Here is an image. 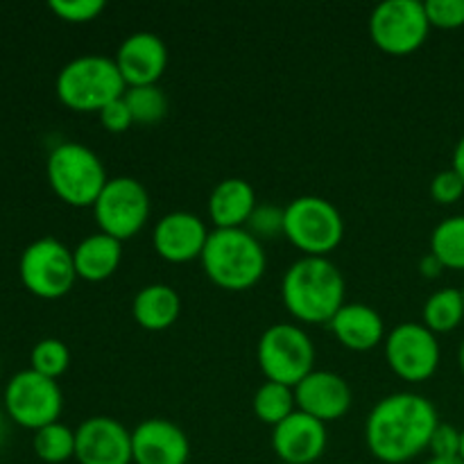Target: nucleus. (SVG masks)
I'll return each instance as SVG.
<instances>
[{"label":"nucleus","instance_id":"obj_4","mask_svg":"<svg viewBox=\"0 0 464 464\" xmlns=\"http://www.w3.org/2000/svg\"><path fill=\"white\" fill-rule=\"evenodd\" d=\"M54 91L72 111L100 113L109 102L125 95L127 84L113 59L104 54H80L59 71Z\"/></svg>","mask_w":464,"mask_h":464},{"label":"nucleus","instance_id":"obj_36","mask_svg":"<svg viewBox=\"0 0 464 464\" xmlns=\"http://www.w3.org/2000/svg\"><path fill=\"white\" fill-rule=\"evenodd\" d=\"M451 168L458 172V175H460V179L464 181V136H462L460 140H458L456 150H453Z\"/></svg>","mask_w":464,"mask_h":464},{"label":"nucleus","instance_id":"obj_17","mask_svg":"<svg viewBox=\"0 0 464 464\" xmlns=\"http://www.w3.org/2000/svg\"><path fill=\"white\" fill-rule=\"evenodd\" d=\"M118 71L127 86L157 84L168 66V48L154 32H134L116 50Z\"/></svg>","mask_w":464,"mask_h":464},{"label":"nucleus","instance_id":"obj_16","mask_svg":"<svg viewBox=\"0 0 464 464\" xmlns=\"http://www.w3.org/2000/svg\"><path fill=\"white\" fill-rule=\"evenodd\" d=\"M295 401L297 411L315 417L322 424L343 420L353 401L352 388L347 381L335 372L313 370L302 383L295 385Z\"/></svg>","mask_w":464,"mask_h":464},{"label":"nucleus","instance_id":"obj_18","mask_svg":"<svg viewBox=\"0 0 464 464\" xmlns=\"http://www.w3.org/2000/svg\"><path fill=\"white\" fill-rule=\"evenodd\" d=\"M272 449L281 462L313 464L326 449V424L302 411H295L272 429Z\"/></svg>","mask_w":464,"mask_h":464},{"label":"nucleus","instance_id":"obj_42","mask_svg":"<svg viewBox=\"0 0 464 464\" xmlns=\"http://www.w3.org/2000/svg\"><path fill=\"white\" fill-rule=\"evenodd\" d=\"M279 464H288V462H279Z\"/></svg>","mask_w":464,"mask_h":464},{"label":"nucleus","instance_id":"obj_28","mask_svg":"<svg viewBox=\"0 0 464 464\" xmlns=\"http://www.w3.org/2000/svg\"><path fill=\"white\" fill-rule=\"evenodd\" d=\"M30 370L57 381L63 372L71 367V352L66 344L57 338H44L34 344L30 353Z\"/></svg>","mask_w":464,"mask_h":464},{"label":"nucleus","instance_id":"obj_3","mask_svg":"<svg viewBox=\"0 0 464 464\" xmlns=\"http://www.w3.org/2000/svg\"><path fill=\"white\" fill-rule=\"evenodd\" d=\"M202 267L208 279L225 290H247L263 276L266 249L245 227L213 229L202 252Z\"/></svg>","mask_w":464,"mask_h":464},{"label":"nucleus","instance_id":"obj_30","mask_svg":"<svg viewBox=\"0 0 464 464\" xmlns=\"http://www.w3.org/2000/svg\"><path fill=\"white\" fill-rule=\"evenodd\" d=\"M48 7L68 23H89L104 12L102 0H50Z\"/></svg>","mask_w":464,"mask_h":464},{"label":"nucleus","instance_id":"obj_40","mask_svg":"<svg viewBox=\"0 0 464 464\" xmlns=\"http://www.w3.org/2000/svg\"><path fill=\"white\" fill-rule=\"evenodd\" d=\"M460 460L464 462V430H462V442H460Z\"/></svg>","mask_w":464,"mask_h":464},{"label":"nucleus","instance_id":"obj_31","mask_svg":"<svg viewBox=\"0 0 464 464\" xmlns=\"http://www.w3.org/2000/svg\"><path fill=\"white\" fill-rule=\"evenodd\" d=\"M429 23L442 30H456L464 25V0H426Z\"/></svg>","mask_w":464,"mask_h":464},{"label":"nucleus","instance_id":"obj_23","mask_svg":"<svg viewBox=\"0 0 464 464\" xmlns=\"http://www.w3.org/2000/svg\"><path fill=\"white\" fill-rule=\"evenodd\" d=\"M254 415L267 426H279L285 417L293 415L297 411V401H295V388L284 383H276V381H266L263 385H258V390L254 392L252 399Z\"/></svg>","mask_w":464,"mask_h":464},{"label":"nucleus","instance_id":"obj_35","mask_svg":"<svg viewBox=\"0 0 464 464\" xmlns=\"http://www.w3.org/2000/svg\"><path fill=\"white\" fill-rule=\"evenodd\" d=\"M442 270H447V267L442 266V261H440L433 252H429L420 261V272L426 276V279H438V276L442 275Z\"/></svg>","mask_w":464,"mask_h":464},{"label":"nucleus","instance_id":"obj_25","mask_svg":"<svg viewBox=\"0 0 464 464\" xmlns=\"http://www.w3.org/2000/svg\"><path fill=\"white\" fill-rule=\"evenodd\" d=\"M430 252L444 267L464 270V216H451L435 227L430 234Z\"/></svg>","mask_w":464,"mask_h":464},{"label":"nucleus","instance_id":"obj_5","mask_svg":"<svg viewBox=\"0 0 464 464\" xmlns=\"http://www.w3.org/2000/svg\"><path fill=\"white\" fill-rule=\"evenodd\" d=\"M45 172L54 195L77 208L93 207L109 181L102 159L75 140L57 145L50 152Z\"/></svg>","mask_w":464,"mask_h":464},{"label":"nucleus","instance_id":"obj_39","mask_svg":"<svg viewBox=\"0 0 464 464\" xmlns=\"http://www.w3.org/2000/svg\"><path fill=\"white\" fill-rule=\"evenodd\" d=\"M5 438V421H3V415H0V442H3Z\"/></svg>","mask_w":464,"mask_h":464},{"label":"nucleus","instance_id":"obj_22","mask_svg":"<svg viewBox=\"0 0 464 464\" xmlns=\"http://www.w3.org/2000/svg\"><path fill=\"white\" fill-rule=\"evenodd\" d=\"M72 258H75L77 279L104 281L121 266L122 243L113 236L98 231L80 240V245L72 249Z\"/></svg>","mask_w":464,"mask_h":464},{"label":"nucleus","instance_id":"obj_26","mask_svg":"<svg viewBox=\"0 0 464 464\" xmlns=\"http://www.w3.org/2000/svg\"><path fill=\"white\" fill-rule=\"evenodd\" d=\"M122 100L130 107L134 122H140V125H154V122L163 121L170 109L166 91L159 89V84L127 86Z\"/></svg>","mask_w":464,"mask_h":464},{"label":"nucleus","instance_id":"obj_9","mask_svg":"<svg viewBox=\"0 0 464 464\" xmlns=\"http://www.w3.org/2000/svg\"><path fill=\"white\" fill-rule=\"evenodd\" d=\"M150 211L152 202L148 188L134 177H111L93 204L100 231L113 236L121 243L143 229Z\"/></svg>","mask_w":464,"mask_h":464},{"label":"nucleus","instance_id":"obj_8","mask_svg":"<svg viewBox=\"0 0 464 464\" xmlns=\"http://www.w3.org/2000/svg\"><path fill=\"white\" fill-rule=\"evenodd\" d=\"M18 275H21L23 285L34 297L59 299L71 293L75 285V258L62 240L45 236L23 249Z\"/></svg>","mask_w":464,"mask_h":464},{"label":"nucleus","instance_id":"obj_38","mask_svg":"<svg viewBox=\"0 0 464 464\" xmlns=\"http://www.w3.org/2000/svg\"><path fill=\"white\" fill-rule=\"evenodd\" d=\"M458 361H460V370H462V374H464V340H462V344H460V353H458Z\"/></svg>","mask_w":464,"mask_h":464},{"label":"nucleus","instance_id":"obj_6","mask_svg":"<svg viewBox=\"0 0 464 464\" xmlns=\"http://www.w3.org/2000/svg\"><path fill=\"white\" fill-rule=\"evenodd\" d=\"M284 236L306 256H326L344 236V218L320 195H302L285 207Z\"/></svg>","mask_w":464,"mask_h":464},{"label":"nucleus","instance_id":"obj_29","mask_svg":"<svg viewBox=\"0 0 464 464\" xmlns=\"http://www.w3.org/2000/svg\"><path fill=\"white\" fill-rule=\"evenodd\" d=\"M284 227H285V208L275 207V204H256V208L249 216L247 225L245 229L258 238L263 240L267 238H276V236H284Z\"/></svg>","mask_w":464,"mask_h":464},{"label":"nucleus","instance_id":"obj_15","mask_svg":"<svg viewBox=\"0 0 464 464\" xmlns=\"http://www.w3.org/2000/svg\"><path fill=\"white\" fill-rule=\"evenodd\" d=\"M211 231L204 220L190 211H170L157 222L152 245L159 256L168 263H188L202 258Z\"/></svg>","mask_w":464,"mask_h":464},{"label":"nucleus","instance_id":"obj_13","mask_svg":"<svg viewBox=\"0 0 464 464\" xmlns=\"http://www.w3.org/2000/svg\"><path fill=\"white\" fill-rule=\"evenodd\" d=\"M75 460L80 464H131V430L113 417H89L75 429Z\"/></svg>","mask_w":464,"mask_h":464},{"label":"nucleus","instance_id":"obj_12","mask_svg":"<svg viewBox=\"0 0 464 464\" xmlns=\"http://www.w3.org/2000/svg\"><path fill=\"white\" fill-rule=\"evenodd\" d=\"M440 358L438 335L424 322H403L385 335V361L408 383L429 381L438 372Z\"/></svg>","mask_w":464,"mask_h":464},{"label":"nucleus","instance_id":"obj_19","mask_svg":"<svg viewBox=\"0 0 464 464\" xmlns=\"http://www.w3.org/2000/svg\"><path fill=\"white\" fill-rule=\"evenodd\" d=\"M331 334L352 352H372L385 338V322L367 304H344L329 322Z\"/></svg>","mask_w":464,"mask_h":464},{"label":"nucleus","instance_id":"obj_33","mask_svg":"<svg viewBox=\"0 0 464 464\" xmlns=\"http://www.w3.org/2000/svg\"><path fill=\"white\" fill-rule=\"evenodd\" d=\"M460 442L462 430L451 424H440L430 438L429 449L433 451V458H460Z\"/></svg>","mask_w":464,"mask_h":464},{"label":"nucleus","instance_id":"obj_37","mask_svg":"<svg viewBox=\"0 0 464 464\" xmlns=\"http://www.w3.org/2000/svg\"><path fill=\"white\" fill-rule=\"evenodd\" d=\"M426 464H464L460 458H430Z\"/></svg>","mask_w":464,"mask_h":464},{"label":"nucleus","instance_id":"obj_10","mask_svg":"<svg viewBox=\"0 0 464 464\" xmlns=\"http://www.w3.org/2000/svg\"><path fill=\"white\" fill-rule=\"evenodd\" d=\"M5 408L12 421L30 430L59 421L63 408L62 388L54 379L34 370H23L9 379L5 390Z\"/></svg>","mask_w":464,"mask_h":464},{"label":"nucleus","instance_id":"obj_20","mask_svg":"<svg viewBox=\"0 0 464 464\" xmlns=\"http://www.w3.org/2000/svg\"><path fill=\"white\" fill-rule=\"evenodd\" d=\"M254 208H256V193L252 184L240 177L222 179L208 195V218L216 229L245 227Z\"/></svg>","mask_w":464,"mask_h":464},{"label":"nucleus","instance_id":"obj_24","mask_svg":"<svg viewBox=\"0 0 464 464\" xmlns=\"http://www.w3.org/2000/svg\"><path fill=\"white\" fill-rule=\"evenodd\" d=\"M462 320H464L462 290L442 288L426 299L424 326H429L435 335L449 334V331L458 329Z\"/></svg>","mask_w":464,"mask_h":464},{"label":"nucleus","instance_id":"obj_2","mask_svg":"<svg viewBox=\"0 0 464 464\" xmlns=\"http://www.w3.org/2000/svg\"><path fill=\"white\" fill-rule=\"evenodd\" d=\"M344 290L343 272L326 256H302L281 279L285 308L306 324H329L344 306Z\"/></svg>","mask_w":464,"mask_h":464},{"label":"nucleus","instance_id":"obj_14","mask_svg":"<svg viewBox=\"0 0 464 464\" xmlns=\"http://www.w3.org/2000/svg\"><path fill=\"white\" fill-rule=\"evenodd\" d=\"M134 464H186L190 442L184 429L163 417H150L131 430Z\"/></svg>","mask_w":464,"mask_h":464},{"label":"nucleus","instance_id":"obj_11","mask_svg":"<svg viewBox=\"0 0 464 464\" xmlns=\"http://www.w3.org/2000/svg\"><path fill=\"white\" fill-rule=\"evenodd\" d=\"M430 30L426 7L420 0H383L370 14V36L383 53L411 54Z\"/></svg>","mask_w":464,"mask_h":464},{"label":"nucleus","instance_id":"obj_41","mask_svg":"<svg viewBox=\"0 0 464 464\" xmlns=\"http://www.w3.org/2000/svg\"><path fill=\"white\" fill-rule=\"evenodd\" d=\"M462 297H464V288H462Z\"/></svg>","mask_w":464,"mask_h":464},{"label":"nucleus","instance_id":"obj_1","mask_svg":"<svg viewBox=\"0 0 464 464\" xmlns=\"http://www.w3.org/2000/svg\"><path fill=\"white\" fill-rule=\"evenodd\" d=\"M440 426L438 411L415 392H394L381 399L365 421V442L372 456L385 464H403L426 451Z\"/></svg>","mask_w":464,"mask_h":464},{"label":"nucleus","instance_id":"obj_27","mask_svg":"<svg viewBox=\"0 0 464 464\" xmlns=\"http://www.w3.org/2000/svg\"><path fill=\"white\" fill-rule=\"evenodd\" d=\"M32 447L44 462L62 464L75 458V430L68 429L62 421H54V424L34 430Z\"/></svg>","mask_w":464,"mask_h":464},{"label":"nucleus","instance_id":"obj_34","mask_svg":"<svg viewBox=\"0 0 464 464\" xmlns=\"http://www.w3.org/2000/svg\"><path fill=\"white\" fill-rule=\"evenodd\" d=\"M100 122L107 131H113V134H122V131L130 130L134 125V118H131L130 107L125 104V100L118 98L113 102H109L102 111L98 113Z\"/></svg>","mask_w":464,"mask_h":464},{"label":"nucleus","instance_id":"obj_32","mask_svg":"<svg viewBox=\"0 0 464 464\" xmlns=\"http://www.w3.org/2000/svg\"><path fill=\"white\" fill-rule=\"evenodd\" d=\"M430 195L440 204H456L464 195V181L453 168L438 172L430 181Z\"/></svg>","mask_w":464,"mask_h":464},{"label":"nucleus","instance_id":"obj_7","mask_svg":"<svg viewBox=\"0 0 464 464\" xmlns=\"http://www.w3.org/2000/svg\"><path fill=\"white\" fill-rule=\"evenodd\" d=\"M256 358L267 381L295 388L315 370V344L302 326L279 322L263 331Z\"/></svg>","mask_w":464,"mask_h":464},{"label":"nucleus","instance_id":"obj_21","mask_svg":"<svg viewBox=\"0 0 464 464\" xmlns=\"http://www.w3.org/2000/svg\"><path fill=\"white\" fill-rule=\"evenodd\" d=\"M181 299L172 285L148 284L134 295L131 315L136 324L148 331H166L179 320Z\"/></svg>","mask_w":464,"mask_h":464}]
</instances>
